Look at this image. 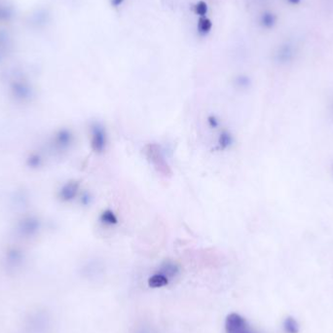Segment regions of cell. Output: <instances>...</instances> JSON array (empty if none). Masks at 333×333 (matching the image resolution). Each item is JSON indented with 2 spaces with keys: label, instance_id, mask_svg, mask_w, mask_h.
<instances>
[{
  "label": "cell",
  "instance_id": "1",
  "mask_svg": "<svg viewBox=\"0 0 333 333\" xmlns=\"http://www.w3.org/2000/svg\"><path fill=\"white\" fill-rule=\"evenodd\" d=\"M144 154L153 168L162 176L170 177L172 175L171 167L161 149L157 143H148L144 147Z\"/></svg>",
  "mask_w": 333,
  "mask_h": 333
},
{
  "label": "cell",
  "instance_id": "2",
  "mask_svg": "<svg viewBox=\"0 0 333 333\" xmlns=\"http://www.w3.org/2000/svg\"><path fill=\"white\" fill-rule=\"evenodd\" d=\"M108 146V134L105 127L100 123L91 126V147L94 152L100 154L106 151Z\"/></svg>",
  "mask_w": 333,
  "mask_h": 333
},
{
  "label": "cell",
  "instance_id": "3",
  "mask_svg": "<svg viewBox=\"0 0 333 333\" xmlns=\"http://www.w3.org/2000/svg\"><path fill=\"white\" fill-rule=\"evenodd\" d=\"M226 333H253L247 326L246 321L239 314L232 313L225 320Z\"/></svg>",
  "mask_w": 333,
  "mask_h": 333
},
{
  "label": "cell",
  "instance_id": "4",
  "mask_svg": "<svg viewBox=\"0 0 333 333\" xmlns=\"http://www.w3.org/2000/svg\"><path fill=\"white\" fill-rule=\"evenodd\" d=\"M294 47L289 43L283 44L279 47L276 53V60L281 64H288L291 62L294 58Z\"/></svg>",
  "mask_w": 333,
  "mask_h": 333
},
{
  "label": "cell",
  "instance_id": "5",
  "mask_svg": "<svg viewBox=\"0 0 333 333\" xmlns=\"http://www.w3.org/2000/svg\"><path fill=\"white\" fill-rule=\"evenodd\" d=\"M277 23V16L270 11H265L260 16V24L265 28H273Z\"/></svg>",
  "mask_w": 333,
  "mask_h": 333
},
{
  "label": "cell",
  "instance_id": "6",
  "mask_svg": "<svg viewBox=\"0 0 333 333\" xmlns=\"http://www.w3.org/2000/svg\"><path fill=\"white\" fill-rule=\"evenodd\" d=\"M179 272V268L172 261H166L161 267V274L165 275L168 279L176 277Z\"/></svg>",
  "mask_w": 333,
  "mask_h": 333
},
{
  "label": "cell",
  "instance_id": "7",
  "mask_svg": "<svg viewBox=\"0 0 333 333\" xmlns=\"http://www.w3.org/2000/svg\"><path fill=\"white\" fill-rule=\"evenodd\" d=\"M169 284V279L159 273V274H155L153 276H151L148 280V285L150 288H153V289H157V288H162V287H165Z\"/></svg>",
  "mask_w": 333,
  "mask_h": 333
},
{
  "label": "cell",
  "instance_id": "8",
  "mask_svg": "<svg viewBox=\"0 0 333 333\" xmlns=\"http://www.w3.org/2000/svg\"><path fill=\"white\" fill-rule=\"evenodd\" d=\"M79 189V184L77 182H70L68 183L63 190V197L66 200H70L73 199Z\"/></svg>",
  "mask_w": 333,
  "mask_h": 333
},
{
  "label": "cell",
  "instance_id": "9",
  "mask_svg": "<svg viewBox=\"0 0 333 333\" xmlns=\"http://www.w3.org/2000/svg\"><path fill=\"white\" fill-rule=\"evenodd\" d=\"M284 330L287 333H299V324L298 322L292 318V317H288L284 321Z\"/></svg>",
  "mask_w": 333,
  "mask_h": 333
},
{
  "label": "cell",
  "instance_id": "10",
  "mask_svg": "<svg viewBox=\"0 0 333 333\" xmlns=\"http://www.w3.org/2000/svg\"><path fill=\"white\" fill-rule=\"evenodd\" d=\"M100 221L105 224V225H115L118 223V219L116 217V215L111 211V210H106L101 214L100 217Z\"/></svg>",
  "mask_w": 333,
  "mask_h": 333
},
{
  "label": "cell",
  "instance_id": "11",
  "mask_svg": "<svg viewBox=\"0 0 333 333\" xmlns=\"http://www.w3.org/2000/svg\"><path fill=\"white\" fill-rule=\"evenodd\" d=\"M233 143V137L230 133L224 131L219 137V147L221 150L227 149Z\"/></svg>",
  "mask_w": 333,
  "mask_h": 333
},
{
  "label": "cell",
  "instance_id": "12",
  "mask_svg": "<svg viewBox=\"0 0 333 333\" xmlns=\"http://www.w3.org/2000/svg\"><path fill=\"white\" fill-rule=\"evenodd\" d=\"M213 23L211 22V20L205 18V17H201L199 22H198V30L200 32V34L202 35H206L208 34L211 29H212Z\"/></svg>",
  "mask_w": 333,
  "mask_h": 333
},
{
  "label": "cell",
  "instance_id": "13",
  "mask_svg": "<svg viewBox=\"0 0 333 333\" xmlns=\"http://www.w3.org/2000/svg\"><path fill=\"white\" fill-rule=\"evenodd\" d=\"M195 12L197 15L201 16V17H205L208 13V5L206 2L204 1H199L196 5H195Z\"/></svg>",
  "mask_w": 333,
  "mask_h": 333
},
{
  "label": "cell",
  "instance_id": "14",
  "mask_svg": "<svg viewBox=\"0 0 333 333\" xmlns=\"http://www.w3.org/2000/svg\"><path fill=\"white\" fill-rule=\"evenodd\" d=\"M236 81H237V84H238L239 86H242V87L246 86V85L248 84V79H247V77H245V76H239V77L236 79Z\"/></svg>",
  "mask_w": 333,
  "mask_h": 333
},
{
  "label": "cell",
  "instance_id": "15",
  "mask_svg": "<svg viewBox=\"0 0 333 333\" xmlns=\"http://www.w3.org/2000/svg\"><path fill=\"white\" fill-rule=\"evenodd\" d=\"M209 123H210V125L212 126V127H214V128H217L218 126H219V121L216 119V117H214V116H211V117H209Z\"/></svg>",
  "mask_w": 333,
  "mask_h": 333
},
{
  "label": "cell",
  "instance_id": "16",
  "mask_svg": "<svg viewBox=\"0 0 333 333\" xmlns=\"http://www.w3.org/2000/svg\"><path fill=\"white\" fill-rule=\"evenodd\" d=\"M111 5L113 7H118L120 5H122V3L124 2V0H111Z\"/></svg>",
  "mask_w": 333,
  "mask_h": 333
},
{
  "label": "cell",
  "instance_id": "17",
  "mask_svg": "<svg viewBox=\"0 0 333 333\" xmlns=\"http://www.w3.org/2000/svg\"><path fill=\"white\" fill-rule=\"evenodd\" d=\"M301 1H302V0H287V2H288L289 4H290V5H293V6H294V5H295V6H296V5H298V4H299Z\"/></svg>",
  "mask_w": 333,
  "mask_h": 333
},
{
  "label": "cell",
  "instance_id": "18",
  "mask_svg": "<svg viewBox=\"0 0 333 333\" xmlns=\"http://www.w3.org/2000/svg\"><path fill=\"white\" fill-rule=\"evenodd\" d=\"M137 333H151L148 330H144V329H142V330H140L139 332Z\"/></svg>",
  "mask_w": 333,
  "mask_h": 333
}]
</instances>
